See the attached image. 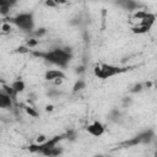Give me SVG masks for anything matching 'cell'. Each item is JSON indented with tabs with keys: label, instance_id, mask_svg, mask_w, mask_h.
<instances>
[{
	"label": "cell",
	"instance_id": "6da1fadb",
	"mask_svg": "<svg viewBox=\"0 0 157 157\" xmlns=\"http://www.w3.org/2000/svg\"><path fill=\"white\" fill-rule=\"evenodd\" d=\"M32 55L44 59L54 65L61 66V67H66L70 59H71V50L70 48H54L52 50L48 52H32Z\"/></svg>",
	"mask_w": 157,
	"mask_h": 157
},
{
	"label": "cell",
	"instance_id": "7a4b0ae2",
	"mask_svg": "<svg viewBox=\"0 0 157 157\" xmlns=\"http://www.w3.org/2000/svg\"><path fill=\"white\" fill-rule=\"evenodd\" d=\"M130 67H120V66H115V65H110V64H98L94 66L93 69V74L96 77L98 78H102V80H105V78H109V77H113L115 75H119L121 72H125L128 71Z\"/></svg>",
	"mask_w": 157,
	"mask_h": 157
},
{
	"label": "cell",
	"instance_id": "3957f363",
	"mask_svg": "<svg viewBox=\"0 0 157 157\" xmlns=\"http://www.w3.org/2000/svg\"><path fill=\"white\" fill-rule=\"evenodd\" d=\"M10 23L15 25L17 28H20L23 32H33V26H34V20H33V15L31 12H22L16 15L15 17L7 18Z\"/></svg>",
	"mask_w": 157,
	"mask_h": 157
},
{
	"label": "cell",
	"instance_id": "277c9868",
	"mask_svg": "<svg viewBox=\"0 0 157 157\" xmlns=\"http://www.w3.org/2000/svg\"><path fill=\"white\" fill-rule=\"evenodd\" d=\"M104 131H105V128L101 121H93L92 124H90L87 126V132L92 136H96V137L102 136L104 134Z\"/></svg>",
	"mask_w": 157,
	"mask_h": 157
},
{
	"label": "cell",
	"instance_id": "5b68a950",
	"mask_svg": "<svg viewBox=\"0 0 157 157\" xmlns=\"http://www.w3.org/2000/svg\"><path fill=\"white\" fill-rule=\"evenodd\" d=\"M56 78H66V75L60 69H49L44 72V80L55 81Z\"/></svg>",
	"mask_w": 157,
	"mask_h": 157
},
{
	"label": "cell",
	"instance_id": "8992f818",
	"mask_svg": "<svg viewBox=\"0 0 157 157\" xmlns=\"http://www.w3.org/2000/svg\"><path fill=\"white\" fill-rule=\"evenodd\" d=\"M156 20H157V16H156L155 13H152V12H147V15L145 16V18H144L142 21H140V22H139V25L145 26V27H147V28H150V29H151V27L155 25Z\"/></svg>",
	"mask_w": 157,
	"mask_h": 157
},
{
	"label": "cell",
	"instance_id": "52a82bcc",
	"mask_svg": "<svg viewBox=\"0 0 157 157\" xmlns=\"http://www.w3.org/2000/svg\"><path fill=\"white\" fill-rule=\"evenodd\" d=\"M12 102H13V99H12L10 96H7L6 93L0 92V107H1L2 109L11 108V107H12Z\"/></svg>",
	"mask_w": 157,
	"mask_h": 157
},
{
	"label": "cell",
	"instance_id": "ba28073f",
	"mask_svg": "<svg viewBox=\"0 0 157 157\" xmlns=\"http://www.w3.org/2000/svg\"><path fill=\"white\" fill-rule=\"evenodd\" d=\"M15 2H10L9 0H0V15L2 17H5L6 15H9L10 11H11V6Z\"/></svg>",
	"mask_w": 157,
	"mask_h": 157
},
{
	"label": "cell",
	"instance_id": "9c48e42d",
	"mask_svg": "<svg viewBox=\"0 0 157 157\" xmlns=\"http://www.w3.org/2000/svg\"><path fill=\"white\" fill-rule=\"evenodd\" d=\"M11 87L13 88V91H15V93L16 94H18V93H21V92H23L25 91V88H26V83L22 81V80H15L12 83H11Z\"/></svg>",
	"mask_w": 157,
	"mask_h": 157
},
{
	"label": "cell",
	"instance_id": "30bf717a",
	"mask_svg": "<svg viewBox=\"0 0 157 157\" xmlns=\"http://www.w3.org/2000/svg\"><path fill=\"white\" fill-rule=\"evenodd\" d=\"M12 29H13L12 23H10L9 21H2L1 22V36L10 34L12 32Z\"/></svg>",
	"mask_w": 157,
	"mask_h": 157
},
{
	"label": "cell",
	"instance_id": "8fae6325",
	"mask_svg": "<svg viewBox=\"0 0 157 157\" xmlns=\"http://www.w3.org/2000/svg\"><path fill=\"white\" fill-rule=\"evenodd\" d=\"M131 31H132V33H135V34H144V33L148 32L150 28H147V27L141 26V25L137 23V25H135L134 27H131Z\"/></svg>",
	"mask_w": 157,
	"mask_h": 157
},
{
	"label": "cell",
	"instance_id": "7c38bea8",
	"mask_svg": "<svg viewBox=\"0 0 157 157\" xmlns=\"http://www.w3.org/2000/svg\"><path fill=\"white\" fill-rule=\"evenodd\" d=\"M23 109H25L26 114L29 115L31 118H38V117H39V113L36 110L34 107H31V105H23Z\"/></svg>",
	"mask_w": 157,
	"mask_h": 157
},
{
	"label": "cell",
	"instance_id": "4fadbf2b",
	"mask_svg": "<svg viewBox=\"0 0 157 157\" xmlns=\"http://www.w3.org/2000/svg\"><path fill=\"white\" fill-rule=\"evenodd\" d=\"M147 12H148V11H145V10H141V9H140V10H136V11L132 13L131 17H132V20H139V22H140V21H142V20L145 18V16L147 15Z\"/></svg>",
	"mask_w": 157,
	"mask_h": 157
},
{
	"label": "cell",
	"instance_id": "5bb4252c",
	"mask_svg": "<svg viewBox=\"0 0 157 157\" xmlns=\"http://www.w3.org/2000/svg\"><path fill=\"white\" fill-rule=\"evenodd\" d=\"M83 88H86V82H85V80L78 78V80L75 82V85H74V87H72V91H74V92H77V91H81V90H83Z\"/></svg>",
	"mask_w": 157,
	"mask_h": 157
},
{
	"label": "cell",
	"instance_id": "9a60e30c",
	"mask_svg": "<svg viewBox=\"0 0 157 157\" xmlns=\"http://www.w3.org/2000/svg\"><path fill=\"white\" fill-rule=\"evenodd\" d=\"M47 34V28H37V29H34L33 32H32V36H33V38H36V39H38V38H42V37H44Z\"/></svg>",
	"mask_w": 157,
	"mask_h": 157
},
{
	"label": "cell",
	"instance_id": "2e32d148",
	"mask_svg": "<svg viewBox=\"0 0 157 157\" xmlns=\"http://www.w3.org/2000/svg\"><path fill=\"white\" fill-rule=\"evenodd\" d=\"M39 44V39H36V38H29V39H27V42H26V45L29 48V49H32V48H36L37 45Z\"/></svg>",
	"mask_w": 157,
	"mask_h": 157
},
{
	"label": "cell",
	"instance_id": "e0dca14e",
	"mask_svg": "<svg viewBox=\"0 0 157 157\" xmlns=\"http://www.w3.org/2000/svg\"><path fill=\"white\" fill-rule=\"evenodd\" d=\"M16 53H18V54H28V53H32V52H31V49L25 44V45H18L17 49H16Z\"/></svg>",
	"mask_w": 157,
	"mask_h": 157
},
{
	"label": "cell",
	"instance_id": "ac0fdd59",
	"mask_svg": "<svg viewBox=\"0 0 157 157\" xmlns=\"http://www.w3.org/2000/svg\"><path fill=\"white\" fill-rule=\"evenodd\" d=\"M142 90H145L144 83H135V85L130 88V92H131V93H139V92H141Z\"/></svg>",
	"mask_w": 157,
	"mask_h": 157
},
{
	"label": "cell",
	"instance_id": "d6986e66",
	"mask_svg": "<svg viewBox=\"0 0 157 157\" xmlns=\"http://www.w3.org/2000/svg\"><path fill=\"white\" fill-rule=\"evenodd\" d=\"M47 141H48V136L44 135V134H39V135L36 137V144H37V145H42V144H44V142H47Z\"/></svg>",
	"mask_w": 157,
	"mask_h": 157
},
{
	"label": "cell",
	"instance_id": "ffe728a7",
	"mask_svg": "<svg viewBox=\"0 0 157 157\" xmlns=\"http://www.w3.org/2000/svg\"><path fill=\"white\" fill-rule=\"evenodd\" d=\"M44 5L47 6V7H56L58 6V2H55V1H53V0H47L45 2H44Z\"/></svg>",
	"mask_w": 157,
	"mask_h": 157
},
{
	"label": "cell",
	"instance_id": "44dd1931",
	"mask_svg": "<svg viewBox=\"0 0 157 157\" xmlns=\"http://www.w3.org/2000/svg\"><path fill=\"white\" fill-rule=\"evenodd\" d=\"M131 102H132V99L130 98V97H125L124 99H123V107H129L130 104H131Z\"/></svg>",
	"mask_w": 157,
	"mask_h": 157
},
{
	"label": "cell",
	"instance_id": "7402d4cb",
	"mask_svg": "<svg viewBox=\"0 0 157 157\" xmlns=\"http://www.w3.org/2000/svg\"><path fill=\"white\" fill-rule=\"evenodd\" d=\"M64 80H65V78H56L55 81H53V85H54V86H61L63 82H64Z\"/></svg>",
	"mask_w": 157,
	"mask_h": 157
},
{
	"label": "cell",
	"instance_id": "603a6c76",
	"mask_svg": "<svg viewBox=\"0 0 157 157\" xmlns=\"http://www.w3.org/2000/svg\"><path fill=\"white\" fill-rule=\"evenodd\" d=\"M82 72H85V66H80L76 69V74H82Z\"/></svg>",
	"mask_w": 157,
	"mask_h": 157
},
{
	"label": "cell",
	"instance_id": "cb8c5ba5",
	"mask_svg": "<svg viewBox=\"0 0 157 157\" xmlns=\"http://www.w3.org/2000/svg\"><path fill=\"white\" fill-rule=\"evenodd\" d=\"M53 109H54L53 105H47V107H45V110H47V112H52Z\"/></svg>",
	"mask_w": 157,
	"mask_h": 157
},
{
	"label": "cell",
	"instance_id": "d4e9b609",
	"mask_svg": "<svg viewBox=\"0 0 157 157\" xmlns=\"http://www.w3.org/2000/svg\"><path fill=\"white\" fill-rule=\"evenodd\" d=\"M96 157H104V156H102V155H99V156H96Z\"/></svg>",
	"mask_w": 157,
	"mask_h": 157
}]
</instances>
